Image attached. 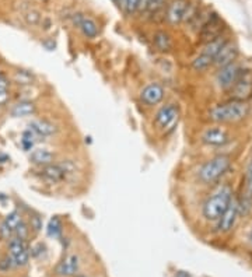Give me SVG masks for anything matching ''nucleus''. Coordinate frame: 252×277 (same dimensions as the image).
<instances>
[{
	"label": "nucleus",
	"mask_w": 252,
	"mask_h": 277,
	"mask_svg": "<svg viewBox=\"0 0 252 277\" xmlns=\"http://www.w3.org/2000/svg\"><path fill=\"white\" fill-rule=\"evenodd\" d=\"M242 70L244 69L237 62H233L230 65L220 67L217 74H216V84H217V87H219L220 90L228 91L233 87V84L237 81V78L239 77V74L242 73Z\"/></svg>",
	"instance_id": "nucleus-6"
},
{
	"label": "nucleus",
	"mask_w": 252,
	"mask_h": 277,
	"mask_svg": "<svg viewBox=\"0 0 252 277\" xmlns=\"http://www.w3.org/2000/svg\"><path fill=\"white\" fill-rule=\"evenodd\" d=\"M199 10H201V9L198 7L196 3H189L187 7V10H185V14H184L182 23H185V24H191V23L195 20V17L198 16Z\"/></svg>",
	"instance_id": "nucleus-29"
},
{
	"label": "nucleus",
	"mask_w": 252,
	"mask_h": 277,
	"mask_svg": "<svg viewBox=\"0 0 252 277\" xmlns=\"http://www.w3.org/2000/svg\"><path fill=\"white\" fill-rule=\"evenodd\" d=\"M37 112V105L33 101L28 100H23L16 103L10 110V115L13 118H26V116H31Z\"/></svg>",
	"instance_id": "nucleus-19"
},
{
	"label": "nucleus",
	"mask_w": 252,
	"mask_h": 277,
	"mask_svg": "<svg viewBox=\"0 0 252 277\" xmlns=\"http://www.w3.org/2000/svg\"><path fill=\"white\" fill-rule=\"evenodd\" d=\"M62 232H63V224L59 217H52L48 223V227H46V234L48 237H52V238H60L62 237Z\"/></svg>",
	"instance_id": "nucleus-23"
},
{
	"label": "nucleus",
	"mask_w": 252,
	"mask_h": 277,
	"mask_svg": "<svg viewBox=\"0 0 252 277\" xmlns=\"http://www.w3.org/2000/svg\"><path fill=\"white\" fill-rule=\"evenodd\" d=\"M233 189L228 185L220 187L212 196H209L203 205L202 214L209 221H217L226 212V209L233 199Z\"/></svg>",
	"instance_id": "nucleus-2"
},
{
	"label": "nucleus",
	"mask_w": 252,
	"mask_h": 277,
	"mask_svg": "<svg viewBox=\"0 0 252 277\" xmlns=\"http://www.w3.org/2000/svg\"><path fill=\"white\" fill-rule=\"evenodd\" d=\"M239 212H238V202L237 200L231 199L230 202V205L226 209V212L223 213V216L220 217L217 221H219V224H217V228H219L220 232H230L235 226V223H237V219H238Z\"/></svg>",
	"instance_id": "nucleus-9"
},
{
	"label": "nucleus",
	"mask_w": 252,
	"mask_h": 277,
	"mask_svg": "<svg viewBox=\"0 0 252 277\" xmlns=\"http://www.w3.org/2000/svg\"><path fill=\"white\" fill-rule=\"evenodd\" d=\"M153 44L158 52H168L173 49V38L165 31H157L153 37Z\"/></svg>",
	"instance_id": "nucleus-20"
},
{
	"label": "nucleus",
	"mask_w": 252,
	"mask_h": 277,
	"mask_svg": "<svg viewBox=\"0 0 252 277\" xmlns=\"http://www.w3.org/2000/svg\"><path fill=\"white\" fill-rule=\"evenodd\" d=\"M164 5H165V0H149V3H147V6H146L143 13L150 14V16L158 14L162 10Z\"/></svg>",
	"instance_id": "nucleus-28"
},
{
	"label": "nucleus",
	"mask_w": 252,
	"mask_h": 277,
	"mask_svg": "<svg viewBox=\"0 0 252 277\" xmlns=\"http://www.w3.org/2000/svg\"><path fill=\"white\" fill-rule=\"evenodd\" d=\"M7 251H9V255L10 256H16L21 252L30 251V245H28V241L27 239L17 238V237H12L10 239H7Z\"/></svg>",
	"instance_id": "nucleus-21"
},
{
	"label": "nucleus",
	"mask_w": 252,
	"mask_h": 277,
	"mask_svg": "<svg viewBox=\"0 0 252 277\" xmlns=\"http://www.w3.org/2000/svg\"><path fill=\"white\" fill-rule=\"evenodd\" d=\"M10 98H12L10 91H0V107H5V105H7L9 101H10Z\"/></svg>",
	"instance_id": "nucleus-39"
},
{
	"label": "nucleus",
	"mask_w": 252,
	"mask_h": 277,
	"mask_svg": "<svg viewBox=\"0 0 252 277\" xmlns=\"http://www.w3.org/2000/svg\"><path fill=\"white\" fill-rule=\"evenodd\" d=\"M13 81L17 85H31L34 81V74L31 71L23 70V69H19V70L14 71L13 74Z\"/></svg>",
	"instance_id": "nucleus-24"
},
{
	"label": "nucleus",
	"mask_w": 252,
	"mask_h": 277,
	"mask_svg": "<svg viewBox=\"0 0 252 277\" xmlns=\"http://www.w3.org/2000/svg\"><path fill=\"white\" fill-rule=\"evenodd\" d=\"M246 188H248L249 194L252 195V161L246 168Z\"/></svg>",
	"instance_id": "nucleus-37"
},
{
	"label": "nucleus",
	"mask_w": 252,
	"mask_h": 277,
	"mask_svg": "<svg viewBox=\"0 0 252 277\" xmlns=\"http://www.w3.org/2000/svg\"><path fill=\"white\" fill-rule=\"evenodd\" d=\"M177 277H191L188 273H185V271H178L177 273Z\"/></svg>",
	"instance_id": "nucleus-41"
},
{
	"label": "nucleus",
	"mask_w": 252,
	"mask_h": 277,
	"mask_svg": "<svg viewBox=\"0 0 252 277\" xmlns=\"http://www.w3.org/2000/svg\"><path fill=\"white\" fill-rule=\"evenodd\" d=\"M223 30H224V27H223V23H221V20H220L219 14L213 13L212 14V17L210 20L207 21V24L201 30V39L202 42H210V41H213V39L219 38L221 33H223Z\"/></svg>",
	"instance_id": "nucleus-12"
},
{
	"label": "nucleus",
	"mask_w": 252,
	"mask_h": 277,
	"mask_svg": "<svg viewBox=\"0 0 252 277\" xmlns=\"http://www.w3.org/2000/svg\"><path fill=\"white\" fill-rule=\"evenodd\" d=\"M249 244L252 245V230H251V232H249Z\"/></svg>",
	"instance_id": "nucleus-42"
},
{
	"label": "nucleus",
	"mask_w": 252,
	"mask_h": 277,
	"mask_svg": "<svg viewBox=\"0 0 252 277\" xmlns=\"http://www.w3.org/2000/svg\"><path fill=\"white\" fill-rule=\"evenodd\" d=\"M30 129L38 137H48L58 132V126L48 119H34L30 122Z\"/></svg>",
	"instance_id": "nucleus-17"
},
{
	"label": "nucleus",
	"mask_w": 252,
	"mask_h": 277,
	"mask_svg": "<svg viewBox=\"0 0 252 277\" xmlns=\"http://www.w3.org/2000/svg\"><path fill=\"white\" fill-rule=\"evenodd\" d=\"M180 119V107L177 104H165L157 111L154 118L155 125L162 130L174 129Z\"/></svg>",
	"instance_id": "nucleus-5"
},
{
	"label": "nucleus",
	"mask_w": 252,
	"mask_h": 277,
	"mask_svg": "<svg viewBox=\"0 0 252 277\" xmlns=\"http://www.w3.org/2000/svg\"><path fill=\"white\" fill-rule=\"evenodd\" d=\"M23 220H24V217H23V214L19 210H13V212L9 213L6 217L3 219L2 224H0V238L5 239V241L12 238L14 230L17 228V226Z\"/></svg>",
	"instance_id": "nucleus-13"
},
{
	"label": "nucleus",
	"mask_w": 252,
	"mask_h": 277,
	"mask_svg": "<svg viewBox=\"0 0 252 277\" xmlns=\"http://www.w3.org/2000/svg\"><path fill=\"white\" fill-rule=\"evenodd\" d=\"M30 232H31V230H30V227H28V223H27L26 220H23L19 226H17V228L14 230L13 235L14 237H17V238L28 239V237H30Z\"/></svg>",
	"instance_id": "nucleus-31"
},
{
	"label": "nucleus",
	"mask_w": 252,
	"mask_h": 277,
	"mask_svg": "<svg viewBox=\"0 0 252 277\" xmlns=\"http://www.w3.org/2000/svg\"><path fill=\"white\" fill-rule=\"evenodd\" d=\"M73 23L81 30V33H83L87 38H97L100 30H98L97 23L93 19L84 16V14L77 13L73 16Z\"/></svg>",
	"instance_id": "nucleus-16"
},
{
	"label": "nucleus",
	"mask_w": 252,
	"mask_h": 277,
	"mask_svg": "<svg viewBox=\"0 0 252 277\" xmlns=\"http://www.w3.org/2000/svg\"><path fill=\"white\" fill-rule=\"evenodd\" d=\"M74 277H87V276H84V274H76Z\"/></svg>",
	"instance_id": "nucleus-44"
},
{
	"label": "nucleus",
	"mask_w": 252,
	"mask_h": 277,
	"mask_svg": "<svg viewBox=\"0 0 252 277\" xmlns=\"http://www.w3.org/2000/svg\"><path fill=\"white\" fill-rule=\"evenodd\" d=\"M210 66H213V58L206 56V55H203V53H201L198 58H195L194 60H192V69L196 71H205L207 70Z\"/></svg>",
	"instance_id": "nucleus-25"
},
{
	"label": "nucleus",
	"mask_w": 252,
	"mask_h": 277,
	"mask_svg": "<svg viewBox=\"0 0 252 277\" xmlns=\"http://www.w3.org/2000/svg\"><path fill=\"white\" fill-rule=\"evenodd\" d=\"M37 137H38V136L35 135L31 129L26 130V132L23 133V137H21V146H23V148H24L26 151H31L34 148V144H35V139H37Z\"/></svg>",
	"instance_id": "nucleus-27"
},
{
	"label": "nucleus",
	"mask_w": 252,
	"mask_h": 277,
	"mask_svg": "<svg viewBox=\"0 0 252 277\" xmlns=\"http://www.w3.org/2000/svg\"><path fill=\"white\" fill-rule=\"evenodd\" d=\"M230 167L231 158L228 155H216L199 168L198 178L202 183H213L226 174Z\"/></svg>",
	"instance_id": "nucleus-3"
},
{
	"label": "nucleus",
	"mask_w": 252,
	"mask_h": 277,
	"mask_svg": "<svg viewBox=\"0 0 252 277\" xmlns=\"http://www.w3.org/2000/svg\"><path fill=\"white\" fill-rule=\"evenodd\" d=\"M27 223H28L31 232H34V234H38L44 228V221H42V217L39 216L38 213H31Z\"/></svg>",
	"instance_id": "nucleus-26"
},
{
	"label": "nucleus",
	"mask_w": 252,
	"mask_h": 277,
	"mask_svg": "<svg viewBox=\"0 0 252 277\" xmlns=\"http://www.w3.org/2000/svg\"><path fill=\"white\" fill-rule=\"evenodd\" d=\"M23 19L28 26H38L41 23V13L38 10H27L26 13L23 14Z\"/></svg>",
	"instance_id": "nucleus-30"
},
{
	"label": "nucleus",
	"mask_w": 252,
	"mask_h": 277,
	"mask_svg": "<svg viewBox=\"0 0 252 277\" xmlns=\"http://www.w3.org/2000/svg\"><path fill=\"white\" fill-rule=\"evenodd\" d=\"M249 105L245 101L228 100L209 111V119L214 123H237L249 115Z\"/></svg>",
	"instance_id": "nucleus-1"
},
{
	"label": "nucleus",
	"mask_w": 252,
	"mask_h": 277,
	"mask_svg": "<svg viewBox=\"0 0 252 277\" xmlns=\"http://www.w3.org/2000/svg\"><path fill=\"white\" fill-rule=\"evenodd\" d=\"M80 269V258L77 253H70L62 259L56 267H55V274L59 277H74Z\"/></svg>",
	"instance_id": "nucleus-8"
},
{
	"label": "nucleus",
	"mask_w": 252,
	"mask_h": 277,
	"mask_svg": "<svg viewBox=\"0 0 252 277\" xmlns=\"http://www.w3.org/2000/svg\"><path fill=\"white\" fill-rule=\"evenodd\" d=\"M227 42H228V39H227L224 35H220L219 38H216V39H213V41H210V42L205 44V48H203L202 53H203V55H206V56H210V58L214 59V56L219 53L220 49L226 45Z\"/></svg>",
	"instance_id": "nucleus-22"
},
{
	"label": "nucleus",
	"mask_w": 252,
	"mask_h": 277,
	"mask_svg": "<svg viewBox=\"0 0 252 277\" xmlns=\"http://www.w3.org/2000/svg\"><path fill=\"white\" fill-rule=\"evenodd\" d=\"M10 161V157L7 154H3V153H0V164H6V162Z\"/></svg>",
	"instance_id": "nucleus-40"
},
{
	"label": "nucleus",
	"mask_w": 252,
	"mask_h": 277,
	"mask_svg": "<svg viewBox=\"0 0 252 277\" xmlns=\"http://www.w3.org/2000/svg\"><path fill=\"white\" fill-rule=\"evenodd\" d=\"M39 176L45 180V182H48L49 185L60 183V182H63L67 178L65 171L62 169V167L59 164H49V165L42 167L41 171H39Z\"/></svg>",
	"instance_id": "nucleus-15"
},
{
	"label": "nucleus",
	"mask_w": 252,
	"mask_h": 277,
	"mask_svg": "<svg viewBox=\"0 0 252 277\" xmlns=\"http://www.w3.org/2000/svg\"><path fill=\"white\" fill-rule=\"evenodd\" d=\"M12 260H13V263L16 267H24L28 264L30 262V258H31V255H30V251H24L19 253V255H16V256H10Z\"/></svg>",
	"instance_id": "nucleus-32"
},
{
	"label": "nucleus",
	"mask_w": 252,
	"mask_h": 277,
	"mask_svg": "<svg viewBox=\"0 0 252 277\" xmlns=\"http://www.w3.org/2000/svg\"><path fill=\"white\" fill-rule=\"evenodd\" d=\"M14 267H16V266H14L13 260H12L9 253L0 258V271H2V273H7V271L12 270Z\"/></svg>",
	"instance_id": "nucleus-34"
},
{
	"label": "nucleus",
	"mask_w": 252,
	"mask_h": 277,
	"mask_svg": "<svg viewBox=\"0 0 252 277\" xmlns=\"http://www.w3.org/2000/svg\"><path fill=\"white\" fill-rule=\"evenodd\" d=\"M188 5H189V0H173V2L168 5L165 19H167V21L171 26H178V24H181Z\"/></svg>",
	"instance_id": "nucleus-14"
},
{
	"label": "nucleus",
	"mask_w": 252,
	"mask_h": 277,
	"mask_svg": "<svg viewBox=\"0 0 252 277\" xmlns=\"http://www.w3.org/2000/svg\"><path fill=\"white\" fill-rule=\"evenodd\" d=\"M139 5H140V0H125L123 7H125V12L126 14H135L139 10Z\"/></svg>",
	"instance_id": "nucleus-35"
},
{
	"label": "nucleus",
	"mask_w": 252,
	"mask_h": 277,
	"mask_svg": "<svg viewBox=\"0 0 252 277\" xmlns=\"http://www.w3.org/2000/svg\"><path fill=\"white\" fill-rule=\"evenodd\" d=\"M238 53L239 49L237 44H234L231 41H228L226 45L223 46L220 52L214 56L213 59V66L216 67H223V66L230 65V63H233L235 62V59L238 58Z\"/></svg>",
	"instance_id": "nucleus-11"
},
{
	"label": "nucleus",
	"mask_w": 252,
	"mask_h": 277,
	"mask_svg": "<svg viewBox=\"0 0 252 277\" xmlns=\"http://www.w3.org/2000/svg\"><path fill=\"white\" fill-rule=\"evenodd\" d=\"M60 167H62V169L65 171L66 176H69V175H71L74 171H76V164L71 161V160H63V161L59 164Z\"/></svg>",
	"instance_id": "nucleus-36"
},
{
	"label": "nucleus",
	"mask_w": 252,
	"mask_h": 277,
	"mask_svg": "<svg viewBox=\"0 0 252 277\" xmlns=\"http://www.w3.org/2000/svg\"><path fill=\"white\" fill-rule=\"evenodd\" d=\"M10 85H12L10 78H7L6 76L0 77V91H10Z\"/></svg>",
	"instance_id": "nucleus-38"
},
{
	"label": "nucleus",
	"mask_w": 252,
	"mask_h": 277,
	"mask_svg": "<svg viewBox=\"0 0 252 277\" xmlns=\"http://www.w3.org/2000/svg\"><path fill=\"white\" fill-rule=\"evenodd\" d=\"M3 76H5V71L0 69V77H3Z\"/></svg>",
	"instance_id": "nucleus-43"
},
{
	"label": "nucleus",
	"mask_w": 252,
	"mask_h": 277,
	"mask_svg": "<svg viewBox=\"0 0 252 277\" xmlns=\"http://www.w3.org/2000/svg\"><path fill=\"white\" fill-rule=\"evenodd\" d=\"M228 94L230 100L248 103V100L252 98V70H242L237 81L228 90Z\"/></svg>",
	"instance_id": "nucleus-4"
},
{
	"label": "nucleus",
	"mask_w": 252,
	"mask_h": 277,
	"mask_svg": "<svg viewBox=\"0 0 252 277\" xmlns=\"http://www.w3.org/2000/svg\"><path fill=\"white\" fill-rule=\"evenodd\" d=\"M165 96V91L160 83H149L140 93V100L147 107H154L162 101Z\"/></svg>",
	"instance_id": "nucleus-10"
},
{
	"label": "nucleus",
	"mask_w": 252,
	"mask_h": 277,
	"mask_svg": "<svg viewBox=\"0 0 252 277\" xmlns=\"http://www.w3.org/2000/svg\"><path fill=\"white\" fill-rule=\"evenodd\" d=\"M201 140L207 146L220 147V146H226L227 143L231 140V136L228 133V130L224 128L213 126V128H207L202 132Z\"/></svg>",
	"instance_id": "nucleus-7"
},
{
	"label": "nucleus",
	"mask_w": 252,
	"mask_h": 277,
	"mask_svg": "<svg viewBox=\"0 0 252 277\" xmlns=\"http://www.w3.org/2000/svg\"><path fill=\"white\" fill-rule=\"evenodd\" d=\"M30 161L33 162L34 165L45 167V165L53 164L55 154L46 148H33V151L30 153Z\"/></svg>",
	"instance_id": "nucleus-18"
},
{
	"label": "nucleus",
	"mask_w": 252,
	"mask_h": 277,
	"mask_svg": "<svg viewBox=\"0 0 252 277\" xmlns=\"http://www.w3.org/2000/svg\"><path fill=\"white\" fill-rule=\"evenodd\" d=\"M45 253L46 246L45 244H42V242H38V244L30 246V255H31V258H41V256L45 255Z\"/></svg>",
	"instance_id": "nucleus-33"
}]
</instances>
